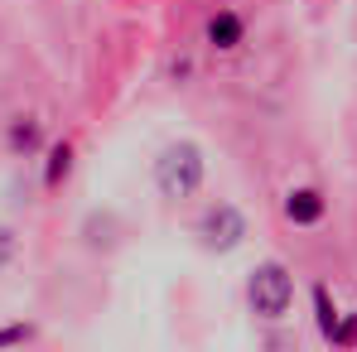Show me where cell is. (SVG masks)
Returning a JSON list of instances; mask_svg holds the SVG:
<instances>
[{
	"instance_id": "cell-1",
	"label": "cell",
	"mask_w": 357,
	"mask_h": 352,
	"mask_svg": "<svg viewBox=\"0 0 357 352\" xmlns=\"http://www.w3.org/2000/svg\"><path fill=\"white\" fill-rule=\"evenodd\" d=\"M155 183H160L165 198H188V193L203 183V150H198L193 140L169 145V150L160 155V164H155Z\"/></svg>"
},
{
	"instance_id": "cell-2",
	"label": "cell",
	"mask_w": 357,
	"mask_h": 352,
	"mask_svg": "<svg viewBox=\"0 0 357 352\" xmlns=\"http://www.w3.org/2000/svg\"><path fill=\"white\" fill-rule=\"evenodd\" d=\"M290 294H295V280H290V270H285L280 261H266V266L251 270L246 299H251V309H256L261 319H280V314L290 309Z\"/></svg>"
},
{
	"instance_id": "cell-3",
	"label": "cell",
	"mask_w": 357,
	"mask_h": 352,
	"mask_svg": "<svg viewBox=\"0 0 357 352\" xmlns=\"http://www.w3.org/2000/svg\"><path fill=\"white\" fill-rule=\"evenodd\" d=\"M203 246L208 251H232L241 236H246V217H241L232 203H218V208H208V217H203Z\"/></svg>"
},
{
	"instance_id": "cell-4",
	"label": "cell",
	"mask_w": 357,
	"mask_h": 352,
	"mask_svg": "<svg viewBox=\"0 0 357 352\" xmlns=\"http://www.w3.org/2000/svg\"><path fill=\"white\" fill-rule=\"evenodd\" d=\"M241 34H246V24H241V15H232V10H218L208 20V44L213 49H237Z\"/></svg>"
},
{
	"instance_id": "cell-5",
	"label": "cell",
	"mask_w": 357,
	"mask_h": 352,
	"mask_svg": "<svg viewBox=\"0 0 357 352\" xmlns=\"http://www.w3.org/2000/svg\"><path fill=\"white\" fill-rule=\"evenodd\" d=\"M285 217H290V222H299V227L319 222V217H324V198H319L314 188H295V193L285 198Z\"/></svg>"
},
{
	"instance_id": "cell-6",
	"label": "cell",
	"mask_w": 357,
	"mask_h": 352,
	"mask_svg": "<svg viewBox=\"0 0 357 352\" xmlns=\"http://www.w3.org/2000/svg\"><path fill=\"white\" fill-rule=\"evenodd\" d=\"M68 169H73V145L63 140V145H54V150H49V169H44V183H49V188H59L63 178H68Z\"/></svg>"
},
{
	"instance_id": "cell-7",
	"label": "cell",
	"mask_w": 357,
	"mask_h": 352,
	"mask_svg": "<svg viewBox=\"0 0 357 352\" xmlns=\"http://www.w3.org/2000/svg\"><path fill=\"white\" fill-rule=\"evenodd\" d=\"M314 314H319V333H324V338H333V328H338V314H333V304H328V290H324V285L314 290Z\"/></svg>"
},
{
	"instance_id": "cell-8",
	"label": "cell",
	"mask_w": 357,
	"mask_h": 352,
	"mask_svg": "<svg viewBox=\"0 0 357 352\" xmlns=\"http://www.w3.org/2000/svg\"><path fill=\"white\" fill-rule=\"evenodd\" d=\"M10 145L29 155V150L39 145V125H34V121H15V125H10Z\"/></svg>"
},
{
	"instance_id": "cell-9",
	"label": "cell",
	"mask_w": 357,
	"mask_h": 352,
	"mask_svg": "<svg viewBox=\"0 0 357 352\" xmlns=\"http://www.w3.org/2000/svg\"><path fill=\"white\" fill-rule=\"evenodd\" d=\"M328 343H357V309L338 323V328H333V338H328Z\"/></svg>"
},
{
	"instance_id": "cell-10",
	"label": "cell",
	"mask_w": 357,
	"mask_h": 352,
	"mask_svg": "<svg viewBox=\"0 0 357 352\" xmlns=\"http://www.w3.org/2000/svg\"><path fill=\"white\" fill-rule=\"evenodd\" d=\"M24 338H34V328H29V323H15V328H0V348H5V343H24Z\"/></svg>"
},
{
	"instance_id": "cell-11",
	"label": "cell",
	"mask_w": 357,
	"mask_h": 352,
	"mask_svg": "<svg viewBox=\"0 0 357 352\" xmlns=\"http://www.w3.org/2000/svg\"><path fill=\"white\" fill-rule=\"evenodd\" d=\"M15 256V236H10V227H0V266Z\"/></svg>"
}]
</instances>
